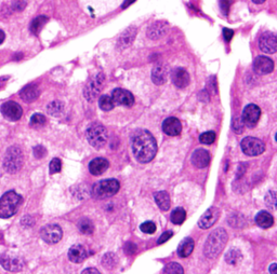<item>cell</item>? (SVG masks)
<instances>
[{
    "mask_svg": "<svg viewBox=\"0 0 277 274\" xmlns=\"http://www.w3.org/2000/svg\"><path fill=\"white\" fill-rule=\"evenodd\" d=\"M131 149L136 159L140 163L151 162L157 154V143L155 137L146 130H138L131 136Z\"/></svg>",
    "mask_w": 277,
    "mask_h": 274,
    "instance_id": "1",
    "label": "cell"
},
{
    "mask_svg": "<svg viewBox=\"0 0 277 274\" xmlns=\"http://www.w3.org/2000/svg\"><path fill=\"white\" fill-rule=\"evenodd\" d=\"M228 233L224 229L219 228L215 231H212L209 236L207 237L204 252L206 257L208 258H216L217 256L220 255V253L224 249L228 242Z\"/></svg>",
    "mask_w": 277,
    "mask_h": 274,
    "instance_id": "2",
    "label": "cell"
},
{
    "mask_svg": "<svg viewBox=\"0 0 277 274\" xmlns=\"http://www.w3.org/2000/svg\"><path fill=\"white\" fill-rule=\"evenodd\" d=\"M23 202L22 196L15 191L10 190L0 197V218L12 217Z\"/></svg>",
    "mask_w": 277,
    "mask_h": 274,
    "instance_id": "3",
    "label": "cell"
},
{
    "mask_svg": "<svg viewBox=\"0 0 277 274\" xmlns=\"http://www.w3.org/2000/svg\"><path fill=\"white\" fill-rule=\"evenodd\" d=\"M119 183L116 179H103L92 187V196H93L95 199L99 200L105 199V197H109L116 195L119 190Z\"/></svg>",
    "mask_w": 277,
    "mask_h": 274,
    "instance_id": "4",
    "label": "cell"
},
{
    "mask_svg": "<svg viewBox=\"0 0 277 274\" xmlns=\"http://www.w3.org/2000/svg\"><path fill=\"white\" fill-rule=\"evenodd\" d=\"M87 139L89 144L96 149H100L106 145L108 139V134L105 126L101 123H92L87 129Z\"/></svg>",
    "mask_w": 277,
    "mask_h": 274,
    "instance_id": "5",
    "label": "cell"
},
{
    "mask_svg": "<svg viewBox=\"0 0 277 274\" xmlns=\"http://www.w3.org/2000/svg\"><path fill=\"white\" fill-rule=\"evenodd\" d=\"M23 164V154L19 147L12 146L7 150L4 160L3 167L8 173H15L20 170Z\"/></svg>",
    "mask_w": 277,
    "mask_h": 274,
    "instance_id": "6",
    "label": "cell"
},
{
    "mask_svg": "<svg viewBox=\"0 0 277 274\" xmlns=\"http://www.w3.org/2000/svg\"><path fill=\"white\" fill-rule=\"evenodd\" d=\"M240 148L242 153H244L246 156L255 157L264 153L265 145L261 139L249 136L242 139L240 143Z\"/></svg>",
    "mask_w": 277,
    "mask_h": 274,
    "instance_id": "7",
    "label": "cell"
},
{
    "mask_svg": "<svg viewBox=\"0 0 277 274\" xmlns=\"http://www.w3.org/2000/svg\"><path fill=\"white\" fill-rule=\"evenodd\" d=\"M104 81H105V76L103 74L96 75L94 78H92L88 84L86 85L84 90L85 97L89 102H94L95 98L99 96L100 92L102 91V87L104 84Z\"/></svg>",
    "mask_w": 277,
    "mask_h": 274,
    "instance_id": "8",
    "label": "cell"
},
{
    "mask_svg": "<svg viewBox=\"0 0 277 274\" xmlns=\"http://www.w3.org/2000/svg\"><path fill=\"white\" fill-rule=\"evenodd\" d=\"M261 116V110L255 104H249L244 108L241 116V121L248 127H255Z\"/></svg>",
    "mask_w": 277,
    "mask_h": 274,
    "instance_id": "9",
    "label": "cell"
},
{
    "mask_svg": "<svg viewBox=\"0 0 277 274\" xmlns=\"http://www.w3.org/2000/svg\"><path fill=\"white\" fill-rule=\"evenodd\" d=\"M40 236L48 244H56L61 241L63 236V231L60 226L47 225L40 231Z\"/></svg>",
    "mask_w": 277,
    "mask_h": 274,
    "instance_id": "10",
    "label": "cell"
},
{
    "mask_svg": "<svg viewBox=\"0 0 277 274\" xmlns=\"http://www.w3.org/2000/svg\"><path fill=\"white\" fill-rule=\"evenodd\" d=\"M259 48L264 53L274 54L277 50V40L275 34L271 32L263 33L259 39Z\"/></svg>",
    "mask_w": 277,
    "mask_h": 274,
    "instance_id": "11",
    "label": "cell"
},
{
    "mask_svg": "<svg viewBox=\"0 0 277 274\" xmlns=\"http://www.w3.org/2000/svg\"><path fill=\"white\" fill-rule=\"evenodd\" d=\"M1 114L5 119L10 121H17L21 119L23 115V109L17 103L9 101L4 103L1 106Z\"/></svg>",
    "mask_w": 277,
    "mask_h": 274,
    "instance_id": "12",
    "label": "cell"
},
{
    "mask_svg": "<svg viewBox=\"0 0 277 274\" xmlns=\"http://www.w3.org/2000/svg\"><path fill=\"white\" fill-rule=\"evenodd\" d=\"M112 98L115 105H119V106L131 107L135 104V97L132 93L120 87H117L112 92Z\"/></svg>",
    "mask_w": 277,
    "mask_h": 274,
    "instance_id": "13",
    "label": "cell"
},
{
    "mask_svg": "<svg viewBox=\"0 0 277 274\" xmlns=\"http://www.w3.org/2000/svg\"><path fill=\"white\" fill-rule=\"evenodd\" d=\"M219 216H220V212H219V209L217 207L208 208V211H206L203 214V216H201L200 219L198 220L199 228L201 229L211 228V227L218 221Z\"/></svg>",
    "mask_w": 277,
    "mask_h": 274,
    "instance_id": "14",
    "label": "cell"
},
{
    "mask_svg": "<svg viewBox=\"0 0 277 274\" xmlns=\"http://www.w3.org/2000/svg\"><path fill=\"white\" fill-rule=\"evenodd\" d=\"M253 69L259 75H268L273 72L274 63L267 56H258L253 61Z\"/></svg>",
    "mask_w": 277,
    "mask_h": 274,
    "instance_id": "15",
    "label": "cell"
},
{
    "mask_svg": "<svg viewBox=\"0 0 277 274\" xmlns=\"http://www.w3.org/2000/svg\"><path fill=\"white\" fill-rule=\"evenodd\" d=\"M172 83L179 89H184L189 84V75L184 68H176L171 73Z\"/></svg>",
    "mask_w": 277,
    "mask_h": 274,
    "instance_id": "16",
    "label": "cell"
},
{
    "mask_svg": "<svg viewBox=\"0 0 277 274\" xmlns=\"http://www.w3.org/2000/svg\"><path fill=\"white\" fill-rule=\"evenodd\" d=\"M163 131L169 136H178L182 132V124L179 119L175 117L167 118L163 123Z\"/></svg>",
    "mask_w": 277,
    "mask_h": 274,
    "instance_id": "17",
    "label": "cell"
},
{
    "mask_svg": "<svg viewBox=\"0 0 277 274\" xmlns=\"http://www.w3.org/2000/svg\"><path fill=\"white\" fill-rule=\"evenodd\" d=\"M193 165L198 168H205L210 163V154L205 149L195 150L192 155Z\"/></svg>",
    "mask_w": 277,
    "mask_h": 274,
    "instance_id": "18",
    "label": "cell"
},
{
    "mask_svg": "<svg viewBox=\"0 0 277 274\" xmlns=\"http://www.w3.org/2000/svg\"><path fill=\"white\" fill-rule=\"evenodd\" d=\"M87 257H88V252L84 245H74L68 250V259L74 264H80L83 262Z\"/></svg>",
    "mask_w": 277,
    "mask_h": 274,
    "instance_id": "19",
    "label": "cell"
},
{
    "mask_svg": "<svg viewBox=\"0 0 277 274\" xmlns=\"http://www.w3.org/2000/svg\"><path fill=\"white\" fill-rule=\"evenodd\" d=\"M168 78V68L165 65H157L152 72V80L155 84L161 85L167 82Z\"/></svg>",
    "mask_w": 277,
    "mask_h": 274,
    "instance_id": "20",
    "label": "cell"
},
{
    "mask_svg": "<svg viewBox=\"0 0 277 274\" xmlns=\"http://www.w3.org/2000/svg\"><path fill=\"white\" fill-rule=\"evenodd\" d=\"M109 166V163L104 158H95L89 163V171L92 175H102Z\"/></svg>",
    "mask_w": 277,
    "mask_h": 274,
    "instance_id": "21",
    "label": "cell"
},
{
    "mask_svg": "<svg viewBox=\"0 0 277 274\" xmlns=\"http://www.w3.org/2000/svg\"><path fill=\"white\" fill-rule=\"evenodd\" d=\"M39 94H40V91L38 89V86L35 84L26 85L24 89L20 92L21 98L26 103H32L34 101H36Z\"/></svg>",
    "mask_w": 277,
    "mask_h": 274,
    "instance_id": "22",
    "label": "cell"
},
{
    "mask_svg": "<svg viewBox=\"0 0 277 274\" xmlns=\"http://www.w3.org/2000/svg\"><path fill=\"white\" fill-rule=\"evenodd\" d=\"M0 265L8 271H19L22 268L20 259L12 258L10 257L9 255H4V254L0 256Z\"/></svg>",
    "mask_w": 277,
    "mask_h": 274,
    "instance_id": "23",
    "label": "cell"
},
{
    "mask_svg": "<svg viewBox=\"0 0 277 274\" xmlns=\"http://www.w3.org/2000/svg\"><path fill=\"white\" fill-rule=\"evenodd\" d=\"M166 23L164 22H157L154 23L152 26H149L147 29V36L151 39H159L164 36L167 32Z\"/></svg>",
    "mask_w": 277,
    "mask_h": 274,
    "instance_id": "24",
    "label": "cell"
},
{
    "mask_svg": "<svg viewBox=\"0 0 277 274\" xmlns=\"http://www.w3.org/2000/svg\"><path fill=\"white\" fill-rule=\"evenodd\" d=\"M194 240L190 237H185L181 241L180 245L178 246V255L182 258L188 257V256L193 253L194 249Z\"/></svg>",
    "mask_w": 277,
    "mask_h": 274,
    "instance_id": "25",
    "label": "cell"
},
{
    "mask_svg": "<svg viewBox=\"0 0 277 274\" xmlns=\"http://www.w3.org/2000/svg\"><path fill=\"white\" fill-rule=\"evenodd\" d=\"M136 34H137L136 28H132V27H130V28L127 29V31H125L123 33V35H121V36L119 37L118 48L125 49V48H127V46L131 45V43L134 42V40H135Z\"/></svg>",
    "mask_w": 277,
    "mask_h": 274,
    "instance_id": "26",
    "label": "cell"
},
{
    "mask_svg": "<svg viewBox=\"0 0 277 274\" xmlns=\"http://www.w3.org/2000/svg\"><path fill=\"white\" fill-rule=\"evenodd\" d=\"M256 224L263 229H268L273 226L274 219L272 217V215H271L270 213L262 211L256 216Z\"/></svg>",
    "mask_w": 277,
    "mask_h": 274,
    "instance_id": "27",
    "label": "cell"
},
{
    "mask_svg": "<svg viewBox=\"0 0 277 274\" xmlns=\"http://www.w3.org/2000/svg\"><path fill=\"white\" fill-rule=\"evenodd\" d=\"M154 199L161 211H168L170 208V196L166 191H158L154 196Z\"/></svg>",
    "mask_w": 277,
    "mask_h": 274,
    "instance_id": "28",
    "label": "cell"
},
{
    "mask_svg": "<svg viewBox=\"0 0 277 274\" xmlns=\"http://www.w3.org/2000/svg\"><path fill=\"white\" fill-rule=\"evenodd\" d=\"M47 22H48V17L47 16H44V15H40V16H37L36 19H34L33 22H32V24H31V32L34 34V35H38L40 32H42V29L43 27L47 24Z\"/></svg>",
    "mask_w": 277,
    "mask_h": 274,
    "instance_id": "29",
    "label": "cell"
},
{
    "mask_svg": "<svg viewBox=\"0 0 277 274\" xmlns=\"http://www.w3.org/2000/svg\"><path fill=\"white\" fill-rule=\"evenodd\" d=\"M186 218V212L182 207H177L171 213V221L175 225H181Z\"/></svg>",
    "mask_w": 277,
    "mask_h": 274,
    "instance_id": "30",
    "label": "cell"
},
{
    "mask_svg": "<svg viewBox=\"0 0 277 274\" xmlns=\"http://www.w3.org/2000/svg\"><path fill=\"white\" fill-rule=\"evenodd\" d=\"M99 106L103 112H109L115 107V103L113 101L112 96L109 95H102L99 98Z\"/></svg>",
    "mask_w": 277,
    "mask_h": 274,
    "instance_id": "31",
    "label": "cell"
},
{
    "mask_svg": "<svg viewBox=\"0 0 277 274\" xmlns=\"http://www.w3.org/2000/svg\"><path fill=\"white\" fill-rule=\"evenodd\" d=\"M78 229H79L80 232L84 233V235H92V233H93L94 227H93V224H92L91 220L84 218L78 223Z\"/></svg>",
    "mask_w": 277,
    "mask_h": 274,
    "instance_id": "32",
    "label": "cell"
},
{
    "mask_svg": "<svg viewBox=\"0 0 277 274\" xmlns=\"http://www.w3.org/2000/svg\"><path fill=\"white\" fill-rule=\"evenodd\" d=\"M117 265V257L115 254L108 253L105 256H103L102 258V266H104L108 270H112L115 266Z\"/></svg>",
    "mask_w": 277,
    "mask_h": 274,
    "instance_id": "33",
    "label": "cell"
},
{
    "mask_svg": "<svg viewBox=\"0 0 277 274\" xmlns=\"http://www.w3.org/2000/svg\"><path fill=\"white\" fill-rule=\"evenodd\" d=\"M48 113L53 117H59L63 113V104L61 102H52L48 106Z\"/></svg>",
    "mask_w": 277,
    "mask_h": 274,
    "instance_id": "34",
    "label": "cell"
},
{
    "mask_svg": "<svg viewBox=\"0 0 277 274\" xmlns=\"http://www.w3.org/2000/svg\"><path fill=\"white\" fill-rule=\"evenodd\" d=\"M216 141V133L215 132H206L203 133L199 136V142L205 145H210L213 144Z\"/></svg>",
    "mask_w": 277,
    "mask_h": 274,
    "instance_id": "35",
    "label": "cell"
},
{
    "mask_svg": "<svg viewBox=\"0 0 277 274\" xmlns=\"http://www.w3.org/2000/svg\"><path fill=\"white\" fill-rule=\"evenodd\" d=\"M46 122H47V120H46V117L43 116V115H40V114L34 115L31 118V125L33 127L43 126V125L46 124Z\"/></svg>",
    "mask_w": 277,
    "mask_h": 274,
    "instance_id": "36",
    "label": "cell"
},
{
    "mask_svg": "<svg viewBox=\"0 0 277 274\" xmlns=\"http://www.w3.org/2000/svg\"><path fill=\"white\" fill-rule=\"evenodd\" d=\"M164 272L165 273H169V274H172V273H175V274H181L184 272L183 270V268L179 265V264H176V262H171V264L169 265H167L165 267V269H164Z\"/></svg>",
    "mask_w": 277,
    "mask_h": 274,
    "instance_id": "37",
    "label": "cell"
},
{
    "mask_svg": "<svg viewBox=\"0 0 277 274\" xmlns=\"http://www.w3.org/2000/svg\"><path fill=\"white\" fill-rule=\"evenodd\" d=\"M140 230L143 233H147V235H153V233L156 231V225L153 223V221H145L140 226Z\"/></svg>",
    "mask_w": 277,
    "mask_h": 274,
    "instance_id": "38",
    "label": "cell"
},
{
    "mask_svg": "<svg viewBox=\"0 0 277 274\" xmlns=\"http://www.w3.org/2000/svg\"><path fill=\"white\" fill-rule=\"evenodd\" d=\"M265 203L271 208L274 209L276 207V192L274 190L269 191V194L265 196Z\"/></svg>",
    "mask_w": 277,
    "mask_h": 274,
    "instance_id": "39",
    "label": "cell"
},
{
    "mask_svg": "<svg viewBox=\"0 0 277 274\" xmlns=\"http://www.w3.org/2000/svg\"><path fill=\"white\" fill-rule=\"evenodd\" d=\"M62 162L60 159L54 158L50 162V174H56L61 171Z\"/></svg>",
    "mask_w": 277,
    "mask_h": 274,
    "instance_id": "40",
    "label": "cell"
},
{
    "mask_svg": "<svg viewBox=\"0 0 277 274\" xmlns=\"http://www.w3.org/2000/svg\"><path fill=\"white\" fill-rule=\"evenodd\" d=\"M26 7V0H13L12 9L15 11H23Z\"/></svg>",
    "mask_w": 277,
    "mask_h": 274,
    "instance_id": "41",
    "label": "cell"
},
{
    "mask_svg": "<svg viewBox=\"0 0 277 274\" xmlns=\"http://www.w3.org/2000/svg\"><path fill=\"white\" fill-rule=\"evenodd\" d=\"M46 154H47V150H46V148L43 147V146H36V147L34 148V156L36 157L37 159L44 158Z\"/></svg>",
    "mask_w": 277,
    "mask_h": 274,
    "instance_id": "42",
    "label": "cell"
},
{
    "mask_svg": "<svg viewBox=\"0 0 277 274\" xmlns=\"http://www.w3.org/2000/svg\"><path fill=\"white\" fill-rule=\"evenodd\" d=\"M137 245L135 243H127L126 245H125V252L127 255H134L136 252H137Z\"/></svg>",
    "mask_w": 277,
    "mask_h": 274,
    "instance_id": "43",
    "label": "cell"
},
{
    "mask_svg": "<svg viewBox=\"0 0 277 274\" xmlns=\"http://www.w3.org/2000/svg\"><path fill=\"white\" fill-rule=\"evenodd\" d=\"M173 236V232L172 231H166L164 232L163 235H160V237L158 238V244H163L165 242H167L168 240H170V238Z\"/></svg>",
    "mask_w": 277,
    "mask_h": 274,
    "instance_id": "44",
    "label": "cell"
},
{
    "mask_svg": "<svg viewBox=\"0 0 277 274\" xmlns=\"http://www.w3.org/2000/svg\"><path fill=\"white\" fill-rule=\"evenodd\" d=\"M231 3H232V0H220V7L224 14H228Z\"/></svg>",
    "mask_w": 277,
    "mask_h": 274,
    "instance_id": "45",
    "label": "cell"
},
{
    "mask_svg": "<svg viewBox=\"0 0 277 274\" xmlns=\"http://www.w3.org/2000/svg\"><path fill=\"white\" fill-rule=\"evenodd\" d=\"M223 35H224V39H225V41H231V39L233 38L234 36V32L232 31V29H229V28H224L223 29Z\"/></svg>",
    "mask_w": 277,
    "mask_h": 274,
    "instance_id": "46",
    "label": "cell"
},
{
    "mask_svg": "<svg viewBox=\"0 0 277 274\" xmlns=\"http://www.w3.org/2000/svg\"><path fill=\"white\" fill-rule=\"evenodd\" d=\"M86 273H93V274H100V271L99 270H96L94 269V268H89V269H86L83 271V274H86Z\"/></svg>",
    "mask_w": 277,
    "mask_h": 274,
    "instance_id": "47",
    "label": "cell"
},
{
    "mask_svg": "<svg viewBox=\"0 0 277 274\" xmlns=\"http://www.w3.org/2000/svg\"><path fill=\"white\" fill-rule=\"evenodd\" d=\"M136 1V0H125V2L123 3V5H121V8L123 9H126V8H128L130 4H132Z\"/></svg>",
    "mask_w": 277,
    "mask_h": 274,
    "instance_id": "48",
    "label": "cell"
},
{
    "mask_svg": "<svg viewBox=\"0 0 277 274\" xmlns=\"http://www.w3.org/2000/svg\"><path fill=\"white\" fill-rule=\"evenodd\" d=\"M4 39H5L4 33L2 31H0V44H1L4 41Z\"/></svg>",
    "mask_w": 277,
    "mask_h": 274,
    "instance_id": "49",
    "label": "cell"
},
{
    "mask_svg": "<svg viewBox=\"0 0 277 274\" xmlns=\"http://www.w3.org/2000/svg\"><path fill=\"white\" fill-rule=\"evenodd\" d=\"M276 268H277V265H276V264H273L272 266L270 267V272H271V273H275Z\"/></svg>",
    "mask_w": 277,
    "mask_h": 274,
    "instance_id": "50",
    "label": "cell"
},
{
    "mask_svg": "<svg viewBox=\"0 0 277 274\" xmlns=\"http://www.w3.org/2000/svg\"><path fill=\"white\" fill-rule=\"evenodd\" d=\"M253 2H255L256 4H261V3H263L265 0H252Z\"/></svg>",
    "mask_w": 277,
    "mask_h": 274,
    "instance_id": "51",
    "label": "cell"
}]
</instances>
